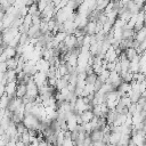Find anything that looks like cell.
Wrapping results in <instances>:
<instances>
[{
  "label": "cell",
  "instance_id": "cell-1",
  "mask_svg": "<svg viewBox=\"0 0 146 146\" xmlns=\"http://www.w3.org/2000/svg\"><path fill=\"white\" fill-rule=\"evenodd\" d=\"M22 122H23V124H24L27 129H35V130H38V129H39V125L41 124L40 119H39L38 116L33 115L32 113L25 114L24 117H23V120H22Z\"/></svg>",
  "mask_w": 146,
  "mask_h": 146
},
{
  "label": "cell",
  "instance_id": "cell-2",
  "mask_svg": "<svg viewBox=\"0 0 146 146\" xmlns=\"http://www.w3.org/2000/svg\"><path fill=\"white\" fill-rule=\"evenodd\" d=\"M32 79H33V81L35 82V84L38 86V88H40V87H42L43 84H46V83H47L48 76H47V73L38 71L35 74H33V75H32Z\"/></svg>",
  "mask_w": 146,
  "mask_h": 146
},
{
  "label": "cell",
  "instance_id": "cell-3",
  "mask_svg": "<svg viewBox=\"0 0 146 146\" xmlns=\"http://www.w3.org/2000/svg\"><path fill=\"white\" fill-rule=\"evenodd\" d=\"M64 46L68 49V50H71V49H73V48H75V47H78V40H76V36L72 33V34H66V36H65V39H64Z\"/></svg>",
  "mask_w": 146,
  "mask_h": 146
},
{
  "label": "cell",
  "instance_id": "cell-4",
  "mask_svg": "<svg viewBox=\"0 0 146 146\" xmlns=\"http://www.w3.org/2000/svg\"><path fill=\"white\" fill-rule=\"evenodd\" d=\"M16 88H17V80H16V81L7 82V83L5 84V94H6L8 97L13 98V97H15V95H16Z\"/></svg>",
  "mask_w": 146,
  "mask_h": 146
},
{
  "label": "cell",
  "instance_id": "cell-5",
  "mask_svg": "<svg viewBox=\"0 0 146 146\" xmlns=\"http://www.w3.org/2000/svg\"><path fill=\"white\" fill-rule=\"evenodd\" d=\"M117 57H119V54H117V51H116V48H114L113 46H111V47L106 50V52L104 54V58H105L107 62H115V60L117 59Z\"/></svg>",
  "mask_w": 146,
  "mask_h": 146
},
{
  "label": "cell",
  "instance_id": "cell-6",
  "mask_svg": "<svg viewBox=\"0 0 146 146\" xmlns=\"http://www.w3.org/2000/svg\"><path fill=\"white\" fill-rule=\"evenodd\" d=\"M23 104H24V103H23V99L15 96V97L10 98V102H9V105H8L7 108H8L10 112H15V111L18 110Z\"/></svg>",
  "mask_w": 146,
  "mask_h": 146
},
{
  "label": "cell",
  "instance_id": "cell-7",
  "mask_svg": "<svg viewBox=\"0 0 146 146\" xmlns=\"http://www.w3.org/2000/svg\"><path fill=\"white\" fill-rule=\"evenodd\" d=\"M35 66H36V70H38V71L47 73V72L49 71V68H50V63H49V60H46V59H43V58L41 57V58L36 62Z\"/></svg>",
  "mask_w": 146,
  "mask_h": 146
},
{
  "label": "cell",
  "instance_id": "cell-8",
  "mask_svg": "<svg viewBox=\"0 0 146 146\" xmlns=\"http://www.w3.org/2000/svg\"><path fill=\"white\" fill-rule=\"evenodd\" d=\"M96 26H97V22L96 19H89V22L87 23V25L84 26V32L86 34L89 35H95L96 34Z\"/></svg>",
  "mask_w": 146,
  "mask_h": 146
},
{
  "label": "cell",
  "instance_id": "cell-9",
  "mask_svg": "<svg viewBox=\"0 0 146 146\" xmlns=\"http://www.w3.org/2000/svg\"><path fill=\"white\" fill-rule=\"evenodd\" d=\"M26 95V83L24 81H17V88H16V97L23 98Z\"/></svg>",
  "mask_w": 146,
  "mask_h": 146
},
{
  "label": "cell",
  "instance_id": "cell-10",
  "mask_svg": "<svg viewBox=\"0 0 146 146\" xmlns=\"http://www.w3.org/2000/svg\"><path fill=\"white\" fill-rule=\"evenodd\" d=\"M145 38H146V25L144 27H141L140 30H138V31L135 32L133 40L137 41L138 43H140V42H143L145 40Z\"/></svg>",
  "mask_w": 146,
  "mask_h": 146
},
{
  "label": "cell",
  "instance_id": "cell-11",
  "mask_svg": "<svg viewBox=\"0 0 146 146\" xmlns=\"http://www.w3.org/2000/svg\"><path fill=\"white\" fill-rule=\"evenodd\" d=\"M120 137H121V133H120V132L114 131V130H111V132H110V135H108V143H107V144L117 145L119 141H120Z\"/></svg>",
  "mask_w": 146,
  "mask_h": 146
},
{
  "label": "cell",
  "instance_id": "cell-12",
  "mask_svg": "<svg viewBox=\"0 0 146 146\" xmlns=\"http://www.w3.org/2000/svg\"><path fill=\"white\" fill-rule=\"evenodd\" d=\"M2 54H3L5 57L8 59V58H13V57H15V56L17 55V50H16V48H14V47L6 46V47H3Z\"/></svg>",
  "mask_w": 146,
  "mask_h": 146
},
{
  "label": "cell",
  "instance_id": "cell-13",
  "mask_svg": "<svg viewBox=\"0 0 146 146\" xmlns=\"http://www.w3.org/2000/svg\"><path fill=\"white\" fill-rule=\"evenodd\" d=\"M81 120H82V123H87V122H90L91 119L95 116L94 113H92V110H87L84 112H82L81 114H79Z\"/></svg>",
  "mask_w": 146,
  "mask_h": 146
},
{
  "label": "cell",
  "instance_id": "cell-14",
  "mask_svg": "<svg viewBox=\"0 0 146 146\" xmlns=\"http://www.w3.org/2000/svg\"><path fill=\"white\" fill-rule=\"evenodd\" d=\"M90 137H91V140L92 141H96V140H102L103 141V137H104V132L102 129H95L90 132Z\"/></svg>",
  "mask_w": 146,
  "mask_h": 146
},
{
  "label": "cell",
  "instance_id": "cell-15",
  "mask_svg": "<svg viewBox=\"0 0 146 146\" xmlns=\"http://www.w3.org/2000/svg\"><path fill=\"white\" fill-rule=\"evenodd\" d=\"M135 30L133 29H123L122 30V39L123 40H132L135 36Z\"/></svg>",
  "mask_w": 146,
  "mask_h": 146
},
{
  "label": "cell",
  "instance_id": "cell-16",
  "mask_svg": "<svg viewBox=\"0 0 146 146\" xmlns=\"http://www.w3.org/2000/svg\"><path fill=\"white\" fill-rule=\"evenodd\" d=\"M123 51H124V54H125V56H127V58H128L129 60H131L132 58H135V57L138 55V54H137V49L133 48V47H128V48L124 49Z\"/></svg>",
  "mask_w": 146,
  "mask_h": 146
},
{
  "label": "cell",
  "instance_id": "cell-17",
  "mask_svg": "<svg viewBox=\"0 0 146 146\" xmlns=\"http://www.w3.org/2000/svg\"><path fill=\"white\" fill-rule=\"evenodd\" d=\"M9 102H10V97H8L6 94L3 96H1L0 97V108L6 110L8 107V105H9Z\"/></svg>",
  "mask_w": 146,
  "mask_h": 146
},
{
  "label": "cell",
  "instance_id": "cell-18",
  "mask_svg": "<svg viewBox=\"0 0 146 146\" xmlns=\"http://www.w3.org/2000/svg\"><path fill=\"white\" fill-rule=\"evenodd\" d=\"M108 75H110V71L108 70H104L100 74H98L97 76H98V80H100L103 83H105L106 82V80L108 79Z\"/></svg>",
  "mask_w": 146,
  "mask_h": 146
},
{
  "label": "cell",
  "instance_id": "cell-19",
  "mask_svg": "<svg viewBox=\"0 0 146 146\" xmlns=\"http://www.w3.org/2000/svg\"><path fill=\"white\" fill-rule=\"evenodd\" d=\"M19 140L23 141L25 145H26V144H30V133H29V130L24 131V132L19 136Z\"/></svg>",
  "mask_w": 146,
  "mask_h": 146
},
{
  "label": "cell",
  "instance_id": "cell-20",
  "mask_svg": "<svg viewBox=\"0 0 146 146\" xmlns=\"http://www.w3.org/2000/svg\"><path fill=\"white\" fill-rule=\"evenodd\" d=\"M29 14L30 15H38L40 14V11L38 10V7H36V3H32L31 6H29Z\"/></svg>",
  "mask_w": 146,
  "mask_h": 146
},
{
  "label": "cell",
  "instance_id": "cell-21",
  "mask_svg": "<svg viewBox=\"0 0 146 146\" xmlns=\"http://www.w3.org/2000/svg\"><path fill=\"white\" fill-rule=\"evenodd\" d=\"M16 129H17V135H18V136H21L24 131H26V130H27V128L23 124V122L17 123V124H16Z\"/></svg>",
  "mask_w": 146,
  "mask_h": 146
},
{
  "label": "cell",
  "instance_id": "cell-22",
  "mask_svg": "<svg viewBox=\"0 0 146 146\" xmlns=\"http://www.w3.org/2000/svg\"><path fill=\"white\" fill-rule=\"evenodd\" d=\"M82 146H92V140H91V137L90 135H87L82 141Z\"/></svg>",
  "mask_w": 146,
  "mask_h": 146
},
{
  "label": "cell",
  "instance_id": "cell-23",
  "mask_svg": "<svg viewBox=\"0 0 146 146\" xmlns=\"http://www.w3.org/2000/svg\"><path fill=\"white\" fill-rule=\"evenodd\" d=\"M106 68L111 72V71H115V62H107Z\"/></svg>",
  "mask_w": 146,
  "mask_h": 146
},
{
  "label": "cell",
  "instance_id": "cell-24",
  "mask_svg": "<svg viewBox=\"0 0 146 146\" xmlns=\"http://www.w3.org/2000/svg\"><path fill=\"white\" fill-rule=\"evenodd\" d=\"M6 146H16V140L9 139V140L7 141V144H6Z\"/></svg>",
  "mask_w": 146,
  "mask_h": 146
},
{
  "label": "cell",
  "instance_id": "cell-25",
  "mask_svg": "<svg viewBox=\"0 0 146 146\" xmlns=\"http://www.w3.org/2000/svg\"><path fill=\"white\" fill-rule=\"evenodd\" d=\"M5 95V84L3 83H0V97Z\"/></svg>",
  "mask_w": 146,
  "mask_h": 146
},
{
  "label": "cell",
  "instance_id": "cell-26",
  "mask_svg": "<svg viewBox=\"0 0 146 146\" xmlns=\"http://www.w3.org/2000/svg\"><path fill=\"white\" fill-rule=\"evenodd\" d=\"M103 141L102 140H96V141H92V146H103Z\"/></svg>",
  "mask_w": 146,
  "mask_h": 146
},
{
  "label": "cell",
  "instance_id": "cell-27",
  "mask_svg": "<svg viewBox=\"0 0 146 146\" xmlns=\"http://www.w3.org/2000/svg\"><path fill=\"white\" fill-rule=\"evenodd\" d=\"M3 30V24H2V21H0V32Z\"/></svg>",
  "mask_w": 146,
  "mask_h": 146
},
{
  "label": "cell",
  "instance_id": "cell-28",
  "mask_svg": "<svg viewBox=\"0 0 146 146\" xmlns=\"http://www.w3.org/2000/svg\"><path fill=\"white\" fill-rule=\"evenodd\" d=\"M107 146H116V145H113V144H107Z\"/></svg>",
  "mask_w": 146,
  "mask_h": 146
},
{
  "label": "cell",
  "instance_id": "cell-29",
  "mask_svg": "<svg viewBox=\"0 0 146 146\" xmlns=\"http://www.w3.org/2000/svg\"><path fill=\"white\" fill-rule=\"evenodd\" d=\"M75 146H82V144H79V145H75Z\"/></svg>",
  "mask_w": 146,
  "mask_h": 146
}]
</instances>
